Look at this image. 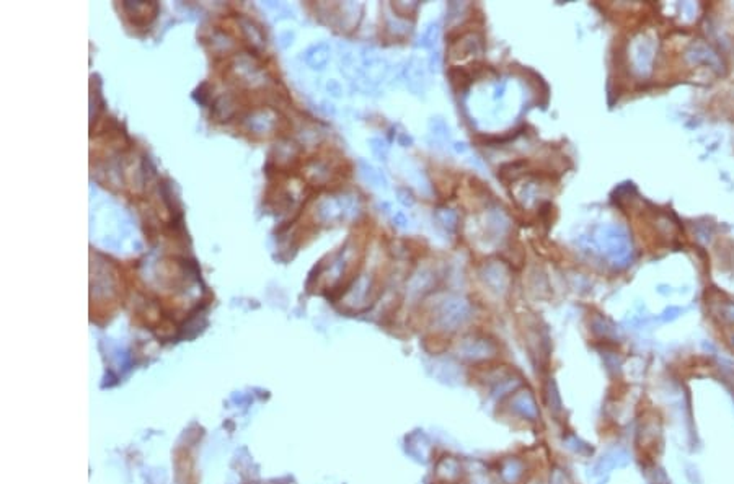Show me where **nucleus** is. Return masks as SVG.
I'll use <instances>...</instances> for the list:
<instances>
[{
	"mask_svg": "<svg viewBox=\"0 0 734 484\" xmlns=\"http://www.w3.org/2000/svg\"><path fill=\"white\" fill-rule=\"evenodd\" d=\"M530 475L529 460L520 455L501 456L494 468V476L499 484H525Z\"/></svg>",
	"mask_w": 734,
	"mask_h": 484,
	"instance_id": "obj_6",
	"label": "nucleus"
},
{
	"mask_svg": "<svg viewBox=\"0 0 734 484\" xmlns=\"http://www.w3.org/2000/svg\"><path fill=\"white\" fill-rule=\"evenodd\" d=\"M563 444H565V447L571 451V454L578 455V456H591L594 454L593 447L589 445L586 440H583L579 435L573 434V432H568L566 435H563Z\"/></svg>",
	"mask_w": 734,
	"mask_h": 484,
	"instance_id": "obj_15",
	"label": "nucleus"
},
{
	"mask_svg": "<svg viewBox=\"0 0 734 484\" xmlns=\"http://www.w3.org/2000/svg\"><path fill=\"white\" fill-rule=\"evenodd\" d=\"M547 484H574L571 473L566 470L561 464H553L549 468L545 478Z\"/></svg>",
	"mask_w": 734,
	"mask_h": 484,
	"instance_id": "obj_16",
	"label": "nucleus"
},
{
	"mask_svg": "<svg viewBox=\"0 0 734 484\" xmlns=\"http://www.w3.org/2000/svg\"><path fill=\"white\" fill-rule=\"evenodd\" d=\"M429 67H431V71H434V72L441 67V54H439V52H433V54H431Z\"/></svg>",
	"mask_w": 734,
	"mask_h": 484,
	"instance_id": "obj_25",
	"label": "nucleus"
},
{
	"mask_svg": "<svg viewBox=\"0 0 734 484\" xmlns=\"http://www.w3.org/2000/svg\"><path fill=\"white\" fill-rule=\"evenodd\" d=\"M598 247L615 263H624L630 258L631 244L627 232L619 225L602 227L595 235Z\"/></svg>",
	"mask_w": 734,
	"mask_h": 484,
	"instance_id": "obj_4",
	"label": "nucleus"
},
{
	"mask_svg": "<svg viewBox=\"0 0 734 484\" xmlns=\"http://www.w3.org/2000/svg\"><path fill=\"white\" fill-rule=\"evenodd\" d=\"M397 196H398V201H400L405 207H412L414 204V198H413V194L408 191V188L397 189Z\"/></svg>",
	"mask_w": 734,
	"mask_h": 484,
	"instance_id": "obj_23",
	"label": "nucleus"
},
{
	"mask_svg": "<svg viewBox=\"0 0 734 484\" xmlns=\"http://www.w3.org/2000/svg\"><path fill=\"white\" fill-rule=\"evenodd\" d=\"M661 423L659 418H646L643 419L636 429V442L643 449H650L654 444L659 442L661 437Z\"/></svg>",
	"mask_w": 734,
	"mask_h": 484,
	"instance_id": "obj_12",
	"label": "nucleus"
},
{
	"mask_svg": "<svg viewBox=\"0 0 734 484\" xmlns=\"http://www.w3.org/2000/svg\"><path fill=\"white\" fill-rule=\"evenodd\" d=\"M449 77H450V82L454 85H459V87H467V85L472 83V76L469 72L465 71L464 67H454L450 69L449 71Z\"/></svg>",
	"mask_w": 734,
	"mask_h": 484,
	"instance_id": "obj_20",
	"label": "nucleus"
},
{
	"mask_svg": "<svg viewBox=\"0 0 734 484\" xmlns=\"http://www.w3.org/2000/svg\"><path fill=\"white\" fill-rule=\"evenodd\" d=\"M402 77L403 81H405L407 87L412 90L414 95L424 93L428 85V72L426 66H424V62L421 59L412 57V59L405 64V67H403Z\"/></svg>",
	"mask_w": 734,
	"mask_h": 484,
	"instance_id": "obj_7",
	"label": "nucleus"
},
{
	"mask_svg": "<svg viewBox=\"0 0 734 484\" xmlns=\"http://www.w3.org/2000/svg\"><path fill=\"white\" fill-rule=\"evenodd\" d=\"M433 285L434 274L429 273V271H421V273L416 274L412 279V284H409V295H412L413 299H419V297L428 294Z\"/></svg>",
	"mask_w": 734,
	"mask_h": 484,
	"instance_id": "obj_14",
	"label": "nucleus"
},
{
	"mask_svg": "<svg viewBox=\"0 0 734 484\" xmlns=\"http://www.w3.org/2000/svg\"><path fill=\"white\" fill-rule=\"evenodd\" d=\"M542 404L549 409V413L553 418H561L565 413V406H563V400L560 395V390L555 384L553 379H547L542 385Z\"/></svg>",
	"mask_w": 734,
	"mask_h": 484,
	"instance_id": "obj_11",
	"label": "nucleus"
},
{
	"mask_svg": "<svg viewBox=\"0 0 734 484\" xmlns=\"http://www.w3.org/2000/svg\"><path fill=\"white\" fill-rule=\"evenodd\" d=\"M504 414H508L514 421L537 425L542 421V408L537 393L530 386L523 385L518 388L506 401L499 404Z\"/></svg>",
	"mask_w": 734,
	"mask_h": 484,
	"instance_id": "obj_1",
	"label": "nucleus"
},
{
	"mask_svg": "<svg viewBox=\"0 0 734 484\" xmlns=\"http://www.w3.org/2000/svg\"><path fill=\"white\" fill-rule=\"evenodd\" d=\"M398 143H400L402 147H412L413 139L409 136H407V134H400V136H398Z\"/></svg>",
	"mask_w": 734,
	"mask_h": 484,
	"instance_id": "obj_27",
	"label": "nucleus"
},
{
	"mask_svg": "<svg viewBox=\"0 0 734 484\" xmlns=\"http://www.w3.org/2000/svg\"><path fill=\"white\" fill-rule=\"evenodd\" d=\"M439 33H441V28H439V23H429L426 28L423 30L421 33V38H419V46L424 47V49H433L436 42H438L439 40Z\"/></svg>",
	"mask_w": 734,
	"mask_h": 484,
	"instance_id": "obj_17",
	"label": "nucleus"
},
{
	"mask_svg": "<svg viewBox=\"0 0 734 484\" xmlns=\"http://www.w3.org/2000/svg\"><path fill=\"white\" fill-rule=\"evenodd\" d=\"M455 52V57H467V56H480L483 52V38L478 33H469L462 36L457 42V46L452 49Z\"/></svg>",
	"mask_w": 734,
	"mask_h": 484,
	"instance_id": "obj_13",
	"label": "nucleus"
},
{
	"mask_svg": "<svg viewBox=\"0 0 734 484\" xmlns=\"http://www.w3.org/2000/svg\"><path fill=\"white\" fill-rule=\"evenodd\" d=\"M472 318V308L469 302L460 297H449L441 302L434 312V324L441 331L454 333L465 326Z\"/></svg>",
	"mask_w": 734,
	"mask_h": 484,
	"instance_id": "obj_3",
	"label": "nucleus"
},
{
	"mask_svg": "<svg viewBox=\"0 0 734 484\" xmlns=\"http://www.w3.org/2000/svg\"><path fill=\"white\" fill-rule=\"evenodd\" d=\"M482 279L493 294L503 295L508 290L509 276L503 264L499 263H488L482 269Z\"/></svg>",
	"mask_w": 734,
	"mask_h": 484,
	"instance_id": "obj_9",
	"label": "nucleus"
},
{
	"mask_svg": "<svg viewBox=\"0 0 734 484\" xmlns=\"http://www.w3.org/2000/svg\"><path fill=\"white\" fill-rule=\"evenodd\" d=\"M469 465L457 455L443 454L433 460V481L436 484H464Z\"/></svg>",
	"mask_w": 734,
	"mask_h": 484,
	"instance_id": "obj_5",
	"label": "nucleus"
},
{
	"mask_svg": "<svg viewBox=\"0 0 734 484\" xmlns=\"http://www.w3.org/2000/svg\"><path fill=\"white\" fill-rule=\"evenodd\" d=\"M631 461L630 454L622 447H615L605 451L600 459L594 464V475L595 476H607L615 468H624Z\"/></svg>",
	"mask_w": 734,
	"mask_h": 484,
	"instance_id": "obj_8",
	"label": "nucleus"
},
{
	"mask_svg": "<svg viewBox=\"0 0 734 484\" xmlns=\"http://www.w3.org/2000/svg\"><path fill=\"white\" fill-rule=\"evenodd\" d=\"M504 90H506V85L501 83V87H496V90H494V98H501L504 95Z\"/></svg>",
	"mask_w": 734,
	"mask_h": 484,
	"instance_id": "obj_29",
	"label": "nucleus"
},
{
	"mask_svg": "<svg viewBox=\"0 0 734 484\" xmlns=\"http://www.w3.org/2000/svg\"><path fill=\"white\" fill-rule=\"evenodd\" d=\"M645 475L648 478V481H650V484H671V480H669L666 471H664L661 466H658L656 464L646 465Z\"/></svg>",
	"mask_w": 734,
	"mask_h": 484,
	"instance_id": "obj_18",
	"label": "nucleus"
},
{
	"mask_svg": "<svg viewBox=\"0 0 734 484\" xmlns=\"http://www.w3.org/2000/svg\"><path fill=\"white\" fill-rule=\"evenodd\" d=\"M675 313H679V308H671V310H668L666 313H664L663 320H674V318H677V315Z\"/></svg>",
	"mask_w": 734,
	"mask_h": 484,
	"instance_id": "obj_28",
	"label": "nucleus"
},
{
	"mask_svg": "<svg viewBox=\"0 0 734 484\" xmlns=\"http://www.w3.org/2000/svg\"><path fill=\"white\" fill-rule=\"evenodd\" d=\"M372 150H374V153L377 157H379V160H387V152H388V147L385 146V142H382L380 139H372Z\"/></svg>",
	"mask_w": 734,
	"mask_h": 484,
	"instance_id": "obj_22",
	"label": "nucleus"
},
{
	"mask_svg": "<svg viewBox=\"0 0 734 484\" xmlns=\"http://www.w3.org/2000/svg\"><path fill=\"white\" fill-rule=\"evenodd\" d=\"M429 131L431 134H433L434 137H438V139H449L450 137V129L448 126V122H445L443 118H433L429 121Z\"/></svg>",
	"mask_w": 734,
	"mask_h": 484,
	"instance_id": "obj_19",
	"label": "nucleus"
},
{
	"mask_svg": "<svg viewBox=\"0 0 734 484\" xmlns=\"http://www.w3.org/2000/svg\"><path fill=\"white\" fill-rule=\"evenodd\" d=\"M454 148H455V152H459V153L467 152V146H465L464 142H455V143H454Z\"/></svg>",
	"mask_w": 734,
	"mask_h": 484,
	"instance_id": "obj_30",
	"label": "nucleus"
},
{
	"mask_svg": "<svg viewBox=\"0 0 734 484\" xmlns=\"http://www.w3.org/2000/svg\"><path fill=\"white\" fill-rule=\"evenodd\" d=\"M525 484H547V483H545V478L539 476V475H537V473H532L529 480L525 481Z\"/></svg>",
	"mask_w": 734,
	"mask_h": 484,
	"instance_id": "obj_26",
	"label": "nucleus"
},
{
	"mask_svg": "<svg viewBox=\"0 0 734 484\" xmlns=\"http://www.w3.org/2000/svg\"><path fill=\"white\" fill-rule=\"evenodd\" d=\"M393 222H395V225L400 227V228H407L408 227V219L405 217V214H403V212H397L395 217H393Z\"/></svg>",
	"mask_w": 734,
	"mask_h": 484,
	"instance_id": "obj_24",
	"label": "nucleus"
},
{
	"mask_svg": "<svg viewBox=\"0 0 734 484\" xmlns=\"http://www.w3.org/2000/svg\"><path fill=\"white\" fill-rule=\"evenodd\" d=\"M455 353L460 360H465V362L472 364L473 367H478L493 362L498 358L499 348L496 341L487 336V334L470 333L460 339Z\"/></svg>",
	"mask_w": 734,
	"mask_h": 484,
	"instance_id": "obj_2",
	"label": "nucleus"
},
{
	"mask_svg": "<svg viewBox=\"0 0 734 484\" xmlns=\"http://www.w3.org/2000/svg\"><path fill=\"white\" fill-rule=\"evenodd\" d=\"M407 451L418 461H433L436 459L434 455V445L431 442L429 437L423 432H413L407 437Z\"/></svg>",
	"mask_w": 734,
	"mask_h": 484,
	"instance_id": "obj_10",
	"label": "nucleus"
},
{
	"mask_svg": "<svg viewBox=\"0 0 734 484\" xmlns=\"http://www.w3.org/2000/svg\"><path fill=\"white\" fill-rule=\"evenodd\" d=\"M438 220L441 222V225H443L448 232H454L455 227H457V222H459V219H457V214H455L454 211H450V209L441 211L439 214H438Z\"/></svg>",
	"mask_w": 734,
	"mask_h": 484,
	"instance_id": "obj_21",
	"label": "nucleus"
}]
</instances>
